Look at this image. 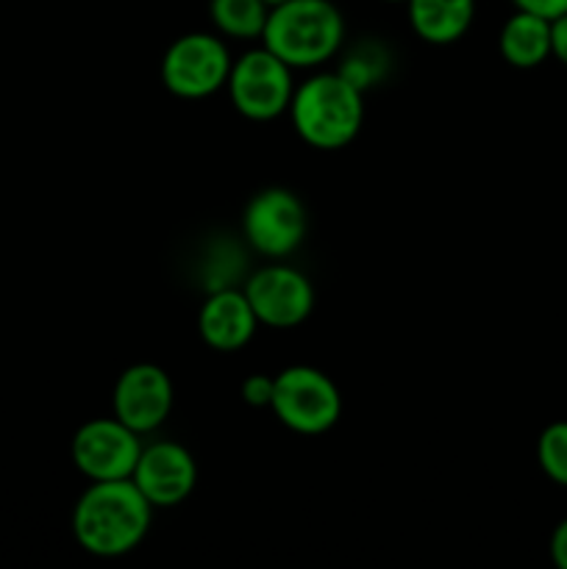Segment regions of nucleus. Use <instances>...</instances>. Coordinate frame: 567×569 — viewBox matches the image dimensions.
I'll return each instance as SVG.
<instances>
[{"instance_id":"412c9836","label":"nucleus","mask_w":567,"mask_h":569,"mask_svg":"<svg viewBox=\"0 0 567 569\" xmlns=\"http://www.w3.org/2000/svg\"><path fill=\"white\" fill-rule=\"evenodd\" d=\"M548 550H550V561H554L559 569H567V517L554 528V533H550Z\"/></svg>"},{"instance_id":"f257e3e1","label":"nucleus","mask_w":567,"mask_h":569,"mask_svg":"<svg viewBox=\"0 0 567 569\" xmlns=\"http://www.w3.org/2000/svg\"><path fill=\"white\" fill-rule=\"evenodd\" d=\"M153 511L131 478L89 481L72 509V537L94 559H122L145 542Z\"/></svg>"},{"instance_id":"9d476101","label":"nucleus","mask_w":567,"mask_h":569,"mask_svg":"<svg viewBox=\"0 0 567 569\" xmlns=\"http://www.w3.org/2000/svg\"><path fill=\"white\" fill-rule=\"evenodd\" d=\"M172 406H176L172 378L150 361L126 367L111 389V415L139 437L159 431L170 420Z\"/></svg>"},{"instance_id":"f3484780","label":"nucleus","mask_w":567,"mask_h":569,"mask_svg":"<svg viewBox=\"0 0 567 569\" xmlns=\"http://www.w3.org/2000/svg\"><path fill=\"white\" fill-rule=\"evenodd\" d=\"M537 461L550 483L567 489V420L543 428L537 439Z\"/></svg>"},{"instance_id":"6e6552de","label":"nucleus","mask_w":567,"mask_h":569,"mask_svg":"<svg viewBox=\"0 0 567 569\" xmlns=\"http://www.w3.org/2000/svg\"><path fill=\"white\" fill-rule=\"evenodd\" d=\"M242 292L248 295L259 326L272 331H292L304 326L317 300L309 276L284 261H270L250 272L242 283Z\"/></svg>"},{"instance_id":"20e7f679","label":"nucleus","mask_w":567,"mask_h":569,"mask_svg":"<svg viewBox=\"0 0 567 569\" xmlns=\"http://www.w3.org/2000/svg\"><path fill=\"white\" fill-rule=\"evenodd\" d=\"M270 411L287 431L298 437H320L342 417V395L322 370L292 365L276 376Z\"/></svg>"},{"instance_id":"a211bd4d","label":"nucleus","mask_w":567,"mask_h":569,"mask_svg":"<svg viewBox=\"0 0 567 569\" xmlns=\"http://www.w3.org/2000/svg\"><path fill=\"white\" fill-rule=\"evenodd\" d=\"M272 389H276V376H261V372H253V376H248L242 381L239 395H242V400L250 406V409H270Z\"/></svg>"},{"instance_id":"4468645a","label":"nucleus","mask_w":567,"mask_h":569,"mask_svg":"<svg viewBox=\"0 0 567 569\" xmlns=\"http://www.w3.org/2000/svg\"><path fill=\"white\" fill-rule=\"evenodd\" d=\"M500 59L517 70H534L550 59V20L528 11H515L500 26Z\"/></svg>"},{"instance_id":"0eeeda50","label":"nucleus","mask_w":567,"mask_h":569,"mask_svg":"<svg viewBox=\"0 0 567 569\" xmlns=\"http://www.w3.org/2000/svg\"><path fill=\"white\" fill-rule=\"evenodd\" d=\"M309 211L298 192L287 187H265L245 203L242 239L267 261H284L306 242Z\"/></svg>"},{"instance_id":"5701e85b","label":"nucleus","mask_w":567,"mask_h":569,"mask_svg":"<svg viewBox=\"0 0 567 569\" xmlns=\"http://www.w3.org/2000/svg\"><path fill=\"white\" fill-rule=\"evenodd\" d=\"M384 3H406V0H384Z\"/></svg>"},{"instance_id":"f8f14e48","label":"nucleus","mask_w":567,"mask_h":569,"mask_svg":"<svg viewBox=\"0 0 567 569\" xmlns=\"http://www.w3.org/2000/svg\"><path fill=\"white\" fill-rule=\"evenodd\" d=\"M259 331V320L242 287L211 289L198 309V333L215 353H237L248 348Z\"/></svg>"},{"instance_id":"39448f33","label":"nucleus","mask_w":567,"mask_h":569,"mask_svg":"<svg viewBox=\"0 0 567 569\" xmlns=\"http://www.w3.org/2000/svg\"><path fill=\"white\" fill-rule=\"evenodd\" d=\"M233 56L226 39L211 31H189L172 39L161 56L159 76L170 94L181 100H206L228 83Z\"/></svg>"},{"instance_id":"f03ea898","label":"nucleus","mask_w":567,"mask_h":569,"mask_svg":"<svg viewBox=\"0 0 567 569\" xmlns=\"http://www.w3.org/2000/svg\"><path fill=\"white\" fill-rule=\"evenodd\" d=\"M287 114L304 144L315 150H342L365 126V92L337 70L311 72L295 87Z\"/></svg>"},{"instance_id":"2eb2a0df","label":"nucleus","mask_w":567,"mask_h":569,"mask_svg":"<svg viewBox=\"0 0 567 569\" xmlns=\"http://www.w3.org/2000/svg\"><path fill=\"white\" fill-rule=\"evenodd\" d=\"M270 6L265 0H209V20L222 39L259 42Z\"/></svg>"},{"instance_id":"9b49d317","label":"nucleus","mask_w":567,"mask_h":569,"mask_svg":"<svg viewBox=\"0 0 567 569\" xmlns=\"http://www.w3.org/2000/svg\"><path fill=\"white\" fill-rule=\"evenodd\" d=\"M131 481L153 509H176L198 487V465L183 445L161 439L145 445Z\"/></svg>"},{"instance_id":"7ed1b4c3","label":"nucleus","mask_w":567,"mask_h":569,"mask_svg":"<svg viewBox=\"0 0 567 569\" xmlns=\"http://www.w3.org/2000/svg\"><path fill=\"white\" fill-rule=\"evenodd\" d=\"M292 70H320L345 44V17L331 0H287L272 6L259 39Z\"/></svg>"},{"instance_id":"423d86ee","label":"nucleus","mask_w":567,"mask_h":569,"mask_svg":"<svg viewBox=\"0 0 567 569\" xmlns=\"http://www.w3.org/2000/svg\"><path fill=\"white\" fill-rule=\"evenodd\" d=\"M292 67L284 64L265 44L248 48L233 59L226 92L233 111L250 122H272L287 114L295 94Z\"/></svg>"},{"instance_id":"dca6fc26","label":"nucleus","mask_w":567,"mask_h":569,"mask_svg":"<svg viewBox=\"0 0 567 569\" xmlns=\"http://www.w3.org/2000/svg\"><path fill=\"white\" fill-rule=\"evenodd\" d=\"M392 70V56L384 48L378 39H365V42H356L354 48L345 53L342 64L337 67L339 76L348 78L354 87H359L361 92L378 87L384 78Z\"/></svg>"},{"instance_id":"1a4fd4ad","label":"nucleus","mask_w":567,"mask_h":569,"mask_svg":"<svg viewBox=\"0 0 567 569\" xmlns=\"http://www.w3.org/2000/svg\"><path fill=\"white\" fill-rule=\"evenodd\" d=\"M142 448V437L111 415L83 422L72 437L70 456L87 481H122L131 478Z\"/></svg>"},{"instance_id":"6ab92c4d","label":"nucleus","mask_w":567,"mask_h":569,"mask_svg":"<svg viewBox=\"0 0 567 569\" xmlns=\"http://www.w3.org/2000/svg\"><path fill=\"white\" fill-rule=\"evenodd\" d=\"M511 3L517 11H528V14L545 17V20L567 14V0H511Z\"/></svg>"},{"instance_id":"4be33fe9","label":"nucleus","mask_w":567,"mask_h":569,"mask_svg":"<svg viewBox=\"0 0 567 569\" xmlns=\"http://www.w3.org/2000/svg\"><path fill=\"white\" fill-rule=\"evenodd\" d=\"M265 3L272 9V6H281V3H287V0H265Z\"/></svg>"},{"instance_id":"ddd939ff","label":"nucleus","mask_w":567,"mask_h":569,"mask_svg":"<svg viewBox=\"0 0 567 569\" xmlns=\"http://www.w3.org/2000/svg\"><path fill=\"white\" fill-rule=\"evenodd\" d=\"M404 6L415 37L437 48L459 42L476 20V0H406Z\"/></svg>"},{"instance_id":"aec40b11","label":"nucleus","mask_w":567,"mask_h":569,"mask_svg":"<svg viewBox=\"0 0 567 569\" xmlns=\"http://www.w3.org/2000/svg\"><path fill=\"white\" fill-rule=\"evenodd\" d=\"M550 56L567 67V14L550 20Z\"/></svg>"}]
</instances>
